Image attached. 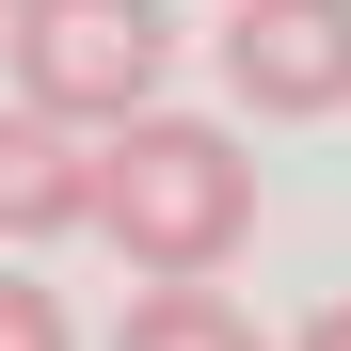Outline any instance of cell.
I'll return each instance as SVG.
<instances>
[{
	"label": "cell",
	"mask_w": 351,
	"mask_h": 351,
	"mask_svg": "<svg viewBox=\"0 0 351 351\" xmlns=\"http://www.w3.org/2000/svg\"><path fill=\"white\" fill-rule=\"evenodd\" d=\"M287 351H351V304H319V319H304V335H287Z\"/></svg>",
	"instance_id": "7"
},
{
	"label": "cell",
	"mask_w": 351,
	"mask_h": 351,
	"mask_svg": "<svg viewBox=\"0 0 351 351\" xmlns=\"http://www.w3.org/2000/svg\"><path fill=\"white\" fill-rule=\"evenodd\" d=\"M0 351H80V319H64V287L0 271Z\"/></svg>",
	"instance_id": "6"
},
{
	"label": "cell",
	"mask_w": 351,
	"mask_h": 351,
	"mask_svg": "<svg viewBox=\"0 0 351 351\" xmlns=\"http://www.w3.org/2000/svg\"><path fill=\"white\" fill-rule=\"evenodd\" d=\"M223 96L271 128L351 112V0H223Z\"/></svg>",
	"instance_id": "3"
},
{
	"label": "cell",
	"mask_w": 351,
	"mask_h": 351,
	"mask_svg": "<svg viewBox=\"0 0 351 351\" xmlns=\"http://www.w3.org/2000/svg\"><path fill=\"white\" fill-rule=\"evenodd\" d=\"M112 351H271V335H256V319H240V304L192 271V287H144V304L112 319Z\"/></svg>",
	"instance_id": "5"
},
{
	"label": "cell",
	"mask_w": 351,
	"mask_h": 351,
	"mask_svg": "<svg viewBox=\"0 0 351 351\" xmlns=\"http://www.w3.org/2000/svg\"><path fill=\"white\" fill-rule=\"evenodd\" d=\"M80 223L144 287H192V271H223L256 240V160H240V128H208V112H128V128H96V160H80Z\"/></svg>",
	"instance_id": "1"
},
{
	"label": "cell",
	"mask_w": 351,
	"mask_h": 351,
	"mask_svg": "<svg viewBox=\"0 0 351 351\" xmlns=\"http://www.w3.org/2000/svg\"><path fill=\"white\" fill-rule=\"evenodd\" d=\"M0 48H16V112L48 128H128L160 112V64H176V16L160 0H0Z\"/></svg>",
	"instance_id": "2"
},
{
	"label": "cell",
	"mask_w": 351,
	"mask_h": 351,
	"mask_svg": "<svg viewBox=\"0 0 351 351\" xmlns=\"http://www.w3.org/2000/svg\"><path fill=\"white\" fill-rule=\"evenodd\" d=\"M80 128H48V112H16V96H0V240H80Z\"/></svg>",
	"instance_id": "4"
}]
</instances>
